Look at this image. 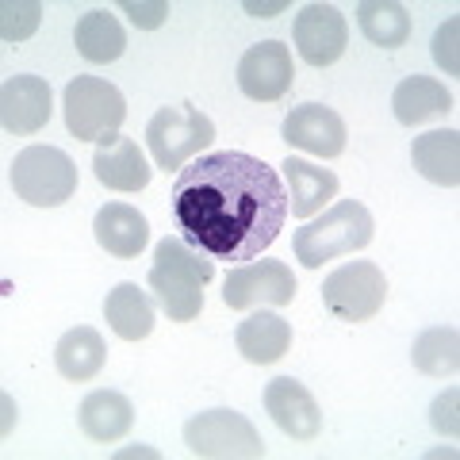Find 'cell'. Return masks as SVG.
Here are the masks:
<instances>
[{
    "label": "cell",
    "mask_w": 460,
    "mask_h": 460,
    "mask_svg": "<svg viewBox=\"0 0 460 460\" xmlns=\"http://www.w3.org/2000/svg\"><path fill=\"white\" fill-rule=\"evenodd\" d=\"M215 277V261L192 250L184 238H162L150 265V292L172 323H192L204 311V288Z\"/></svg>",
    "instance_id": "2"
},
{
    "label": "cell",
    "mask_w": 460,
    "mask_h": 460,
    "mask_svg": "<svg viewBox=\"0 0 460 460\" xmlns=\"http://www.w3.org/2000/svg\"><path fill=\"white\" fill-rule=\"evenodd\" d=\"M357 23H361L372 47L384 50H395L411 39V12L395 4V0H365V4H357Z\"/></svg>",
    "instance_id": "25"
},
{
    "label": "cell",
    "mask_w": 460,
    "mask_h": 460,
    "mask_svg": "<svg viewBox=\"0 0 460 460\" xmlns=\"http://www.w3.org/2000/svg\"><path fill=\"white\" fill-rule=\"evenodd\" d=\"M104 361H108V345H104V338H100L93 326L66 330V334L58 338V345H54L58 372H62L66 380H74V384L93 380L96 372L104 368Z\"/></svg>",
    "instance_id": "21"
},
{
    "label": "cell",
    "mask_w": 460,
    "mask_h": 460,
    "mask_svg": "<svg viewBox=\"0 0 460 460\" xmlns=\"http://www.w3.org/2000/svg\"><path fill=\"white\" fill-rule=\"evenodd\" d=\"M411 361L426 376H438V380H453L456 368H460V334L456 326H429L422 330L411 345Z\"/></svg>",
    "instance_id": "24"
},
{
    "label": "cell",
    "mask_w": 460,
    "mask_h": 460,
    "mask_svg": "<svg viewBox=\"0 0 460 460\" xmlns=\"http://www.w3.org/2000/svg\"><path fill=\"white\" fill-rule=\"evenodd\" d=\"M411 162L426 181L441 184V189H456L460 184V131H429L414 138Z\"/></svg>",
    "instance_id": "22"
},
{
    "label": "cell",
    "mask_w": 460,
    "mask_h": 460,
    "mask_svg": "<svg viewBox=\"0 0 460 460\" xmlns=\"http://www.w3.org/2000/svg\"><path fill=\"white\" fill-rule=\"evenodd\" d=\"M288 8V0H277V4H257V0H246V12L250 16H277V12Z\"/></svg>",
    "instance_id": "31"
},
{
    "label": "cell",
    "mask_w": 460,
    "mask_h": 460,
    "mask_svg": "<svg viewBox=\"0 0 460 460\" xmlns=\"http://www.w3.org/2000/svg\"><path fill=\"white\" fill-rule=\"evenodd\" d=\"M296 81L292 69V50L277 39H265L250 47L238 62V89L246 93L250 100H261V104H272L280 100Z\"/></svg>",
    "instance_id": "10"
},
{
    "label": "cell",
    "mask_w": 460,
    "mask_h": 460,
    "mask_svg": "<svg viewBox=\"0 0 460 460\" xmlns=\"http://www.w3.org/2000/svg\"><path fill=\"white\" fill-rule=\"evenodd\" d=\"M387 299L384 269L372 261H345L323 280V304L338 323H368Z\"/></svg>",
    "instance_id": "8"
},
{
    "label": "cell",
    "mask_w": 460,
    "mask_h": 460,
    "mask_svg": "<svg viewBox=\"0 0 460 460\" xmlns=\"http://www.w3.org/2000/svg\"><path fill=\"white\" fill-rule=\"evenodd\" d=\"M280 169H284L288 208H292L296 219H314V215L338 196V177L323 165L304 162V157H288Z\"/></svg>",
    "instance_id": "16"
},
{
    "label": "cell",
    "mask_w": 460,
    "mask_h": 460,
    "mask_svg": "<svg viewBox=\"0 0 460 460\" xmlns=\"http://www.w3.org/2000/svg\"><path fill=\"white\" fill-rule=\"evenodd\" d=\"M74 42H77V54L84 62H115L123 50H127V35L115 16L108 12H89V16L77 20V31H74Z\"/></svg>",
    "instance_id": "26"
},
{
    "label": "cell",
    "mask_w": 460,
    "mask_h": 460,
    "mask_svg": "<svg viewBox=\"0 0 460 460\" xmlns=\"http://www.w3.org/2000/svg\"><path fill=\"white\" fill-rule=\"evenodd\" d=\"M93 230H96L100 250H108L111 257H119V261L138 257L142 250H146V242H150L146 215H142L138 208H131V204H104L96 211Z\"/></svg>",
    "instance_id": "17"
},
{
    "label": "cell",
    "mask_w": 460,
    "mask_h": 460,
    "mask_svg": "<svg viewBox=\"0 0 460 460\" xmlns=\"http://www.w3.org/2000/svg\"><path fill=\"white\" fill-rule=\"evenodd\" d=\"M172 219L181 238L211 261L246 265L280 238L288 189L280 172L242 150H215L172 181Z\"/></svg>",
    "instance_id": "1"
},
{
    "label": "cell",
    "mask_w": 460,
    "mask_h": 460,
    "mask_svg": "<svg viewBox=\"0 0 460 460\" xmlns=\"http://www.w3.org/2000/svg\"><path fill=\"white\" fill-rule=\"evenodd\" d=\"M434 62L449 77L460 74V20L456 16H449L438 27V35H434Z\"/></svg>",
    "instance_id": "28"
},
{
    "label": "cell",
    "mask_w": 460,
    "mask_h": 460,
    "mask_svg": "<svg viewBox=\"0 0 460 460\" xmlns=\"http://www.w3.org/2000/svg\"><path fill=\"white\" fill-rule=\"evenodd\" d=\"M234 345L250 365H277L292 349V323H284L272 311H253L238 323Z\"/></svg>",
    "instance_id": "19"
},
{
    "label": "cell",
    "mask_w": 460,
    "mask_h": 460,
    "mask_svg": "<svg viewBox=\"0 0 460 460\" xmlns=\"http://www.w3.org/2000/svg\"><path fill=\"white\" fill-rule=\"evenodd\" d=\"M296 299V277L284 261H246L226 272L223 304L230 311L288 307Z\"/></svg>",
    "instance_id": "9"
},
{
    "label": "cell",
    "mask_w": 460,
    "mask_h": 460,
    "mask_svg": "<svg viewBox=\"0 0 460 460\" xmlns=\"http://www.w3.org/2000/svg\"><path fill=\"white\" fill-rule=\"evenodd\" d=\"M392 108H395V119L402 127H419V123L438 119L445 111H453V93L434 77L414 74V77L399 81V89L392 93Z\"/></svg>",
    "instance_id": "20"
},
{
    "label": "cell",
    "mask_w": 460,
    "mask_h": 460,
    "mask_svg": "<svg viewBox=\"0 0 460 460\" xmlns=\"http://www.w3.org/2000/svg\"><path fill=\"white\" fill-rule=\"evenodd\" d=\"M292 39H296L299 58H304L307 66L323 69V66H334L338 58L345 54L349 27H345V16H341L334 4H307L296 16Z\"/></svg>",
    "instance_id": "11"
},
{
    "label": "cell",
    "mask_w": 460,
    "mask_h": 460,
    "mask_svg": "<svg viewBox=\"0 0 460 460\" xmlns=\"http://www.w3.org/2000/svg\"><path fill=\"white\" fill-rule=\"evenodd\" d=\"M372 215L365 204L357 199H338L334 208H326L319 219H311L296 230L292 246H296V261L304 269H323L326 261L349 257L357 250H365L372 242Z\"/></svg>",
    "instance_id": "3"
},
{
    "label": "cell",
    "mask_w": 460,
    "mask_h": 460,
    "mask_svg": "<svg viewBox=\"0 0 460 460\" xmlns=\"http://www.w3.org/2000/svg\"><path fill=\"white\" fill-rule=\"evenodd\" d=\"M215 138V123L192 104L157 108L146 123V146L154 154V165L165 172H181L196 154H204Z\"/></svg>",
    "instance_id": "4"
},
{
    "label": "cell",
    "mask_w": 460,
    "mask_h": 460,
    "mask_svg": "<svg viewBox=\"0 0 460 460\" xmlns=\"http://www.w3.org/2000/svg\"><path fill=\"white\" fill-rule=\"evenodd\" d=\"M54 115V96L50 84L31 74H16L0 89V123L8 135H35L50 123Z\"/></svg>",
    "instance_id": "13"
},
{
    "label": "cell",
    "mask_w": 460,
    "mask_h": 460,
    "mask_svg": "<svg viewBox=\"0 0 460 460\" xmlns=\"http://www.w3.org/2000/svg\"><path fill=\"white\" fill-rule=\"evenodd\" d=\"M77 422L84 429V438H93L100 445H111L135 426V407H131V399H127L123 392L96 387V392H89L81 399Z\"/></svg>",
    "instance_id": "18"
},
{
    "label": "cell",
    "mask_w": 460,
    "mask_h": 460,
    "mask_svg": "<svg viewBox=\"0 0 460 460\" xmlns=\"http://www.w3.org/2000/svg\"><path fill=\"white\" fill-rule=\"evenodd\" d=\"M127 16H131L135 27H142V31H154V27H162L165 16H169V4L165 0H154V4H138V0H123L119 4Z\"/></svg>",
    "instance_id": "30"
},
{
    "label": "cell",
    "mask_w": 460,
    "mask_h": 460,
    "mask_svg": "<svg viewBox=\"0 0 460 460\" xmlns=\"http://www.w3.org/2000/svg\"><path fill=\"white\" fill-rule=\"evenodd\" d=\"M460 392L456 387H445V392L434 399V407H429V426L438 429L441 438H449V441H456V434H460Z\"/></svg>",
    "instance_id": "29"
},
{
    "label": "cell",
    "mask_w": 460,
    "mask_h": 460,
    "mask_svg": "<svg viewBox=\"0 0 460 460\" xmlns=\"http://www.w3.org/2000/svg\"><path fill=\"white\" fill-rule=\"evenodd\" d=\"M93 172H96V181L104 184V189H111V192H142L150 184L154 169H150L146 154H142V146L135 138L115 131V135L96 142Z\"/></svg>",
    "instance_id": "14"
},
{
    "label": "cell",
    "mask_w": 460,
    "mask_h": 460,
    "mask_svg": "<svg viewBox=\"0 0 460 460\" xmlns=\"http://www.w3.org/2000/svg\"><path fill=\"white\" fill-rule=\"evenodd\" d=\"M104 319L123 341H142L154 330V304L138 284H115L104 299Z\"/></svg>",
    "instance_id": "23"
},
{
    "label": "cell",
    "mask_w": 460,
    "mask_h": 460,
    "mask_svg": "<svg viewBox=\"0 0 460 460\" xmlns=\"http://www.w3.org/2000/svg\"><path fill=\"white\" fill-rule=\"evenodd\" d=\"M265 411L292 441H314L323 434L319 399L292 376H277L265 387Z\"/></svg>",
    "instance_id": "12"
},
{
    "label": "cell",
    "mask_w": 460,
    "mask_h": 460,
    "mask_svg": "<svg viewBox=\"0 0 460 460\" xmlns=\"http://www.w3.org/2000/svg\"><path fill=\"white\" fill-rule=\"evenodd\" d=\"M66 127L77 142H100L119 131L127 119V100L104 77H74L62 93Z\"/></svg>",
    "instance_id": "6"
},
{
    "label": "cell",
    "mask_w": 460,
    "mask_h": 460,
    "mask_svg": "<svg viewBox=\"0 0 460 460\" xmlns=\"http://www.w3.org/2000/svg\"><path fill=\"white\" fill-rule=\"evenodd\" d=\"M12 189L31 208H62L77 192V165L58 146H27L12 162Z\"/></svg>",
    "instance_id": "5"
},
{
    "label": "cell",
    "mask_w": 460,
    "mask_h": 460,
    "mask_svg": "<svg viewBox=\"0 0 460 460\" xmlns=\"http://www.w3.org/2000/svg\"><path fill=\"white\" fill-rule=\"evenodd\" d=\"M42 23V4L39 0H4L0 4V39L4 42H23L39 31Z\"/></svg>",
    "instance_id": "27"
},
{
    "label": "cell",
    "mask_w": 460,
    "mask_h": 460,
    "mask_svg": "<svg viewBox=\"0 0 460 460\" xmlns=\"http://www.w3.org/2000/svg\"><path fill=\"white\" fill-rule=\"evenodd\" d=\"M284 142L314 157H338L345 150V123L326 104H299L284 119Z\"/></svg>",
    "instance_id": "15"
},
{
    "label": "cell",
    "mask_w": 460,
    "mask_h": 460,
    "mask_svg": "<svg viewBox=\"0 0 460 460\" xmlns=\"http://www.w3.org/2000/svg\"><path fill=\"white\" fill-rule=\"evenodd\" d=\"M184 445L192 456H208V460H257L265 456V445L257 426L246 414L230 411V407H215L204 414H192L184 426Z\"/></svg>",
    "instance_id": "7"
}]
</instances>
